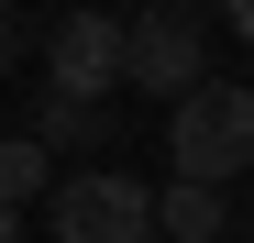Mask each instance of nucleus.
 <instances>
[{"instance_id":"f257e3e1","label":"nucleus","mask_w":254,"mask_h":243,"mask_svg":"<svg viewBox=\"0 0 254 243\" xmlns=\"http://www.w3.org/2000/svg\"><path fill=\"white\" fill-rule=\"evenodd\" d=\"M166 177L232 199V177H254V89L199 77L188 100H166Z\"/></svg>"},{"instance_id":"f03ea898","label":"nucleus","mask_w":254,"mask_h":243,"mask_svg":"<svg viewBox=\"0 0 254 243\" xmlns=\"http://www.w3.org/2000/svg\"><path fill=\"white\" fill-rule=\"evenodd\" d=\"M45 232L56 243H155V188L111 177V166H66L45 188Z\"/></svg>"},{"instance_id":"7ed1b4c3","label":"nucleus","mask_w":254,"mask_h":243,"mask_svg":"<svg viewBox=\"0 0 254 243\" xmlns=\"http://www.w3.org/2000/svg\"><path fill=\"white\" fill-rule=\"evenodd\" d=\"M199 77H210V22H199V11H144V22H122V89L188 100Z\"/></svg>"},{"instance_id":"20e7f679","label":"nucleus","mask_w":254,"mask_h":243,"mask_svg":"<svg viewBox=\"0 0 254 243\" xmlns=\"http://www.w3.org/2000/svg\"><path fill=\"white\" fill-rule=\"evenodd\" d=\"M33 45H45V89H56V100L111 111V89H122V22L66 11V22H45V33H33Z\"/></svg>"},{"instance_id":"39448f33","label":"nucleus","mask_w":254,"mask_h":243,"mask_svg":"<svg viewBox=\"0 0 254 243\" xmlns=\"http://www.w3.org/2000/svg\"><path fill=\"white\" fill-rule=\"evenodd\" d=\"M33 144H45V155H56V177H66L77 155H100V144H111V111H89V100H56V89H45V100H33Z\"/></svg>"},{"instance_id":"423d86ee","label":"nucleus","mask_w":254,"mask_h":243,"mask_svg":"<svg viewBox=\"0 0 254 243\" xmlns=\"http://www.w3.org/2000/svg\"><path fill=\"white\" fill-rule=\"evenodd\" d=\"M155 232H166V243H232V199L166 177V188H155Z\"/></svg>"},{"instance_id":"0eeeda50","label":"nucleus","mask_w":254,"mask_h":243,"mask_svg":"<svg viewBox=\"0 0 254 243\" xmlns=\"http://www.w3.org/2000/svg\"><path fill=\"white\" fill-rule=\"evenodd\" d=\"M45 188H56V155L33 144V133H11V144H0V210H33Z\"/></svg>"},{"instance_id":"6e6552de","label":"nucleus","mask_w":254,"mask_h":243,"mask_svg":"<svg viewBox=\"0 0 254 243\" xmlns=\"http://www.w3.org/2000/svg\"><path fill=\"white\" fill-rule=\"evenodd\" d=\"M221 22H232V33H243V45H254V0H232V11H221Z\"/></svg>"},{"instance_id":"1a4fd4ad","label":"nucleus","mask_w":254,"mask_h":243,"mask_svg":"<svg viewBox=\"0 0 254 243\" xmlns=\"http://www.w3.org/2000/svg\"><path fill=\"white\" fill-rule=\"evenodd\" d=\"M0 243H22V210H0Z\"/></svg>"},{"instance_id":"9d476101","label":"nucleus","mask_w":254,"mask_h":243,"mask_svg":"<svg viewBox=\"0 0 254 243\" xmlns=\"http://www.w3.org/2000/svg\"><path fill=\"white\" fill-rule=\"evenodd\" d=\"M232 243H254V221H243V232H232Z\"/></svg>"},{"instance_id":"9b49d317","label":"nucleus","mask_w":254,"mask_h":243,"mask_svg":"<svg viewBox=\"0 0 254 243\" xmlns=\"http://www.w3.org/2000/svg\"><path fill=\"white\" fill-rule=\"evenodd\" d=\"M0 22H11V11H0Z\"/></svg>"}]
</instances>
